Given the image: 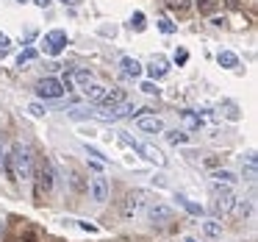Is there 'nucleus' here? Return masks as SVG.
I'll return each mask as SVG.
<instances>
[{"label": "nucleus", "instance_id": "1", "mask_svg": "<svg viewBox=\"0 0 258 242\" xmlns=\"http://www.w3.org/2000/svg\"><path fill=\"white\" fill-rule=\"evenodd\" d=\"M9 156H12V164H14V173H17V178H31V175H34V159H31V151H28L25 145L14 142Z\"/></svg>", "mask_w": 258, "mask_h": 242}, {"label": "nucleus", "instance_id": "2", "mask_svg": "<svg viewBox=\"0 0 258 242\" xmlns=\"http://www.w3.org/2000/svg\"><path fill=\"white\" fill-rule=\"evenodd\" d=\"M211 192H214V214H228L230 212V206H233V192H230V186L228 184H214L211 186Z\"/></svg>", "mask_w": 258, "mask_h": 242}, {"label": "nucleus", "instance_id": "3", "mask_svg": "<svg viewBox=\"0 0 258 242\" xmlns=\"http://www.w3.org/2000/svg\"><path fill=\"white\" fill-rule=\"evenodd\" d=\"M36 95L56 101V98H61V95H64V84H61L58 78H42L39 84H36Z\"/></svg>", "mask_w": 258, "mask_h": 242}, {"label": "nucleus", "instance_id": "4", "mask_svg": "<svg viewBox=\"0 0 258 242\" xmlns=\"http://www.w3.org/2000/svg\"><path fill=\"white\" fill-rule=\"evenodd\" d=\"M92 195V201L95 203H106L108 201V181L103 178V175H95V178L89 181V189H86Z\"/></svg>", "mask_w": 258, "mask_h": 242}, {"label": "nucleus", "instance_id": "5", "mask_svg": "<svg viewBox=\"0 0 258 242\" xmlns=\"http://www.w3.org/2000/svg\"><path fill=\"white\" fill-rule=\"evenodd\" d=\"M64 45H67V34H64V31H50V34H45V51L50 53V56H58V53L64 51Z\"/></svg>", "mask_w": 258, "mask_h": 242}, {"label": "nucleus", "instance_id": "6", "mask_svg": "<svg viewBox=\"0 0 258 242\" xmlns=\"http://www.w3.org/2000/svg\"><path fill=\"white\" fill-rule=\"evenodd\" d=\"M122 139H125V142H128V145H131V148H134V151H139V153H142V156H145V159H147V162H156V164H164V156H161V153H158V151H153V148H150V145H142V142H136V139H131V136H122Z\"/></svg>", "mask_w": 258, "mask_h": 242}, {"label": "nucleus", "instance_id": "7", "mask_svg": "<svg viewBox=\"0 0 258 242\" xmlns=\"http://www.w3.org/2000/svg\"><path fill=\"white\" fill-rule=\"evenodd\" d=\"M136 128L145 131V134H164V120L161 117H139L136 120Z\"/></svg>", "mask_w": 258, "mask_h": 242}, {"label": "nucleus", "instance_id": "8", "mask_svg": "<svg viewBox=\"0 0 258 242\" xmlns=\"http://www.w3.org/2000/svg\"><path fill=\"white\" fill-rule=\"evenodd\" d=\"M172 209L164 206V203H153L150 209H147V217L153 220V223H164V220H172Z\"/></svg>", "mask_w": 258, "mask_h": 242}, {"label": "nucleus", "instance_id": "9", "mask_svg": "<svg viewBox=\"0 0 258 242\" xmlns=\"http://www.w3.org/2000/svg\"><path fill=\"white\" fill-rule=\"evenodd\" d=\"M142 212V192H131L122 203V214L125 217H134V214Z\"/></svg>", "mask_w": 258, "mask_h": 242}, {"label": "nucleus", "instance_id": "10", "mask_svg": "<svg viewBox=\"0 0 258 242\" xmlns=\"http://www.w3.org/2000/svg\"><path fill=\"white\" fill-rule=\"evenodd\" d=\"M241 175H244V181H255L258 175V167H255V153H247V162L241 164Z\"/></svg>", "mask_w": 258, "mask_h": 242}, {"label": "nucleus", "instance_id": "11", "mask_svg": "<svg viewBox=\"0 0 258 242\" xmlns=\"http://www.w3.org/2000/svg\"><path fill=\"white\" fill-rule=\"evenodd\" d=\"M122 101H125L122 89H106V95L100 98V106H119Z\"/></svg>", "mask_w": 258, "mask_h": 242}, {"label": "nucleus", "instance_id": "12", "mask_svg": "<svg viewBox=\"0 0 258 242\" xmlns=\"http://www.w3.org/2000/svg\"><path fill=\"white\" fill-rule=\"evenodd\" d=\"M84 95H86V101H95V103H100V98L106 95V86H100V84H84Z\"/></svg>", "mask_w": 258, "mask_h": 242}, {"label": "nucleus", "instance_id": "13", "mask_svg": "<svg viewBox=\"0 0 258 242\" xmlns=\"http://www.w3.org/2000/svg\"><path fill=\"white\" fill-rule=\"evenodd\" d=\"M119 64H122V73H125V75H131V78H139V75H142V64L136 62V59L125 56Z\"/></svg>", "mask_w": 258, "mask_h": 242}, {"label": "nucleus", "instance_id": "14", "mask_svg": "<svg viewBox=\"0 0 258 242\" xmlns=\"http://www.w3.org/2000/svg\"><path fill=\"white\" fill-rule=\"evenodd\" d=\"M203 234H206L208 239H219V236H222V223H219V220H206V223H203Z\"/></svg>", "mask_w": 258, "mask_h": 242}, {"label": "nucleus", "instance_id": "15", "mask_svg": "<svg viewBox=\"0 0 258 242\" xmlns=\"http://www.w3.org/2000/svg\"><path fill=\"white\" fill-rule=\"evenodd\" d=\"M147 73H150L153 78H164V75H167V62H164V59H153Z\"/></svg>", "mask_w": 258, "mask_h": 242}, {"label": "nucleus", "instance_id": "16", "mask_svg": "<svg viewBox=\"0 0 258 242\" xmlns=\"http://www.w3.org/2000/svg\"><path fill=\"white\" fill-rule=\"evenodd\" d=\"M211 178H217L219 184H236V181H239V178H236V173H230V170H222V167L214 170Z\"/></svg>", "mask_w": 258, "mask_h": 242}, {"label": "nucleus", "instance_id": "17", "mask_svg": "<svg viewBox=\"0 0 258 242\" xmlns=\"http://www.w3.org/2000/svg\"><path fill=\"white\" fill-rule=\"evenodd\" d=\"M164 136H167L169 145H186V142H189V134H186V131H164Z\"/></svg>", "mask_w": 258, "mask_h": 242}, {"label": "nucleus", "instance_id": "18", "mask_svg": "<svg viewBox=\"0 0 258 242\" xmlns=\"http://www.w3.org/2000/svg\"><path fill=\"white\" fill-rule=\"evenodd\" d=\"M217 62L219 64H222V67H239V56H236V53H230V51H222V53H219V56H217Z\"/></svg>", "mask_w": 258, "mask_h": 242}, {"label": "nucleus", "instance_id": "19", "mask_svg": "<svg viewBox=\"0 0 258 242\" xmlns=\"http://www.w3.org/2000/svg\"><path fill=\"white\" fill-rule=\"evenodd\" d=\"M70 186H73L75 192H86V189H89V184H86V178H84L81 173H75V170L70 173Z\"/></svg>", "mask_w": 258, "mask_h": 242}, {"label": "nucleus", "instance_id": "20", "mask_svg": "<svg viewBox=\"0 0 258 242\" xmlns=\"http://www.w3.org/2000/svg\"><path fill=\"white\" fill-rule=\"evenodd\" d=\"M175 201H178V203H180V206H183V209H186V212H191V214H197V217H200V214H203V206H197V203H191V201H189V198H186V195H180V192H178V198H175Z\"/></svg>", "mask_w": 258, "mask_h": 242}, {"label": "nucleus", "instance_id": "21", "mask_svg": "<svg viewBox=\"0 0 258 242\" xmlns=\"http://www.w3.org/2000/svg\"><path fill=\"white\" fill-rule=\"evenodd\" d=\"M219 9V0H197V12L200 14H214Z\"/></svg>", "mask_w": 258, "mask_h": 242}, {"label": "nucleus", "instance_id": "22", "mask_svg": "<svg viewBox=\"0 0 258 242\" xmlns=\"http://www.w3.org/2000/svg\"><path fill=\"white\" fill-rule=\"evenodd\" d=\"M230 209H233L239 217H247V214L252 212V203L250 201H233V206H230Z\"/></svg>", "mask_w": 258, "mask_h": 242}, {"label": "nucleus", "instance_id": "23", "mask_svg": "<svg viewBox=\"0 0 258 242\" xmlns=\"http://www.w3.org/2000/svg\"><path fill=\"white\" fill-rule=\"evenodd\" d=\"M180 117H183V123H186V128H191V131H197L200 128V117H197V114H191V112H180Z\"/></svg>", "mask_w": 258, "mask_h": 242}, {"label": "nucleus", "instance_id": "24", "mask_svg": "<svg viewBox=\"0 0 258 242\" xmlns=\"http://www.w3.org/2000/svg\"><path fill=\"white\" fill-rule=\"evenodd\" d=\"M73 75H75V81H78V84H89V81H92V70H81V67H75V70H73Z\"/></svg>", "mask_w": 258, "mask_h": 242}, {"label": "nucleus", "instance_id": "25", "mask_svg": "<svg viewBox=\"0 0 258 242\" xmlns=\"http://www.w3.org/2000/svg\"><path fill=\"white\" fill-rule=\"evenodd\" d=\"M225 114H228V120H233V123L241 117V114H239V106H236V103H230V101L225 103Z\"/></svg>", "mask_w": 258, "mask_h": 242}, {"label": "nucleus", "instance_id": "26", "mask_svg": "<svg viewBox=\"0 0 258 242\" xmlns=\"http://www.w3.org/2000/svg\"><path fill=\"white\" fill-rule=\"evenodd\" d=\"M34 59H36V51H31V47H28V51H23V53H20V56H17V64H20V67H23V64L34 62Z\"/></svg>", "mask_w": 258, "mask_h": 242}, {"label": "nucleus", "instance_id": "27", "mask_svg": "<svg viewBox=\"0 0 258 242\" xmlns=\"http://www.w3.org/2000/svg\"><path fill=\"white\" fill-rule=\"evenodd\" d=\"M28 112H31V117H45V114H47V109L42 106V103H31V106H28Z\"/></svg>", "mask_w": 258, "mask_h": 242}, {"label": "nucleus", "instance_id": "28", "mask_svg": "<svg viewBox=\"0 0 258 242\" xmlns=\"http://www.w3.org/2000/svg\"><path fill=\"white\" fill-rule=\"evenodd\" d=\"M131 25H134L136 31H145V14H142V12H136L134 17H131Z\"/></svg>", "mask_w": 258, "mask_h": 242}, {"label": "nucleus", "instance_id": "29", "mask_svg": "<svg viewBox=\"0 0 258 242\" xmlns=\"http://www.w3.org/2000/svg\"><path fill=\"white\" fill-rule=\"evenodd\" d=\"M169 9H175V12H186V9H189V0H169Z\"/></svg>", "mask_w": 258, "mask_h": 242}, {"label": "nucleus", "instance_id": "30", "mask_svg": "<svg viewBox=\"0 0 258 242\" xmlns=\"http://www.w3.org/2000/svg\"><path fill=\"white\" fill-rule=\"evenodd\" d=\"M158 28H161V34H175V23H169V20H158Z\"/></svg>", "mask_w": 258, "mask_h": 242}, {"label": "nucleus", "instance_id": "31", "mask_svg": "<svg viewBox=\"0 0 258 242\" xmlns=\"http://www.w3.org/2000/svg\"><path fill=\"white\" fill-rule=\"evenodd\" d=\"M142 92H145V95H158L161 89H158V86L153 84V81H145V84H142Z\"/></svg>", "mask_w": 258, "mask_h": 242}, {"label": "nucleus", "instance_id": "32", "mask_svg": "<svg viewBox=\"0 0 258 242\" xmlns=\"http://www.w3.org/2000/svg\"><path fill=\"white\" fill-rule=\"evenodd\" d=\"M203 164H206V167H211V170H217L219 164H222V159H219V156H206V159H203Z\"/></svg>", "mask_w": 258, "mask_h": 242}, {"label": "nucleus", "instance_id": "33", "mask_svg": "<svg viewBox=\"0 0 258 242\" xmlns=\"http://www.w3.org/2000/svg\"><path fill=\"white\" fill-rule=\"evenodd\" d=\"M17 242H36V234H34L31 228H25L23 234H20V239H17Z\"/></svg>", "mask_w": 258, "mask_h": 242}, {"label": "nucleus", "instance_id": "34", "mask_svg": "<svg viewBox=\"0 0 258 242\" xmlns=\"http://www.w3.org/2000/svg\"><path fill=\"white\" fill-rule=\"evenodd\" d=\"M89 151V156H95V162H108V156H103V151H97V148H86Z\"/></svg>", "mask_w": 258, "mask_h": 242}, {"label": "nucleus", "instance_id": "35", "mask_svg": "<svg viewBox=\"0 0 258 242\" xmlns=\"http://www.w3.org/2000/svg\"><path fill=\"white\" fill-rule=\"evenodd\" d=\"M186 59H189L186 51H175V64H186Z\"/></svg>", "mask_w": 258, "mask_h": 242}, {"label": "nucleus", "instance_id": "36", "mask_svg": "<svg viewBox=\"0 0 258 242\" xmlns=\"http://www.w3.org/2000/svg\"><path fill=\"white\" fill-rule=\"evenodd\" d=\"M78 225L84 231H92V234H97V225H92V223H84V220H78Z\"/></svg>", "mask_w": 258, "mask_h": 242}, {"label": "nucleus", "instance_id": "37", "mask_svg": "<svg viewBox=\"0 0 258 242\" xmlns=\"http://www.w3.org/2000/svg\"><path fill=\"white\" fill-rule=\"evenodd\" d=\"M36 6H39V9H47V6H50V0H36Z\"/></svg>", "mask_w": 258, "mask_h": 242}, {"label": "nucleus", "instance_id": "38", "mask_svg": "<svg viewBox=\"0 0 258 242\" xmlns=\"http://www.w3.org/2000/svg\"><path fill=\"white\" fill-rule=\"evenodd\" d=\"M0 45H3V47H9V36H6V34H0Z\"/></svg>", "mask_w": 258, "mask_h": 242}, {"label": "nucleus", "instance_id": "39", "mask_svg": "<svg viewBox=\"0 0 258 242\" xmlns=\"http://www.w3.org/2000/svg\"><path fill=\"white\" fill-rule=\"evenodd\" d=\"M64 3H67V6H81L84 0H64Z\"/></svg>", "mask_w": 258, "mask_h": 242}, {"label": "nucleus", "instance_id": "40", "mask_svg": "<svg viewBox=\"0 0 258 242\" xmlns=\"http://www.w3.org/2000/svg\"><path fill=\"white\" fill-rule=\"evenodd\" d=\"M3 231H6V223H3V220H0V236H3Z\"/></svg>", "mask_w": 258, "mask_h": 242}, {"label": "nucleus", "instance_id": "41", "mask_svg": "<svg viewBox=\"0 0 258 242\" xmlns=\"http://www.w3.org/2000/svg\"><path fill=\"white\" fill-rule=\"evenodd\" d=\"M3 156H6V153H3V148H0V167H3Z\"/></svg>", "mask_w": 258, "mask_h": 242}, {"label": "nucleus", "instance_id": "42", "mask_svg": "<svg viewBox=\"0 0 258 242\" xmlns=\"http://www.w3.org/2000/svg\"><path fill=\"white\" fill-rule=\"evenodd\" d=\"M183 242H200V239H195V236H186V239Z\"/></svg>", "mask_w": 258, "mask_h": 242}, {"label": "nucleus", "instance_id": "43", "mask_svg": "<svg viewBox=\"0 0 258 242\" xmlns=\"http://www.w3.org/2000/svg\"><path fill=\"white\" fill-rule=\"evenodd\" d=\"M17 3H28V0H17Z\"/></svg>", "mask_w": 258, "mask_h": 242}]
</instances>
